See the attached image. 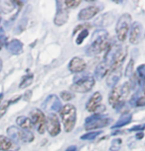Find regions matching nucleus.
Listing matches in <instances>:
<instances>
[{"label":"nucleus","mask_w":145,"mask_h":151,"mask_svg":"<svg viewBox=\"0 0 145 151\" xmlns=\"http://www.w3.org/2000/svg\"><path fill=\"white\" fill-rule=\"evenodd\" d=\"M57 12L54 18V24L56 26H63L69 20V8L66 6L64 1H57Z\"/></svg>","instance_id":"nucleus-7"},{"label":"nucleus","mask_w":145,"mask_h":151,"mask_svg":"<svg viewBox=\"0 0 145 151\" xmlns=\"http://www.w3.org/2000/svg\"><path fill=\"white\" fill-rule=\"evenodd\" d=\"M61 119L64 124L65 132L67 133L71 132L74 129L77 122V109L72 104H67L63 106L61 112Z\"/></svg>","instance_id":"nucleus-2"},{"label":"nucleus","mask_w":145,"mask_h":151,"mask_svg":"<svg viewBox=\"0 0 145 151\" xmlns=\"http://www.w3.org/2000/svg\"><path fill=\"white\" fill-rule=\"evenodd\" d=\"M142 25L139 22H134L129 31V42L132 45H138L141 40Z\"/></svg>","instance_id":"nucleus-13"},{"label":"nucleus","mask_w":145,"mask_h":151,"mask_svg":"<svg viewBox=\"0 0 145 151\" xmlns=\"http://www.w3.org/2000/svg\"><path fill=\"white\" fill-rule=\"evenodd\" d=\"M16 8L15 1H5L2 0L0 1V12L4 14H9Z\"/></svg>","instance_id":"nucleus-22"},{"label":"nucleus","mask_w":145,"mask_h":151,"mask_svg":"<svg viewBox=\"0 0 145 151\" xmlns=\"http://www.w3.org/2000/svg\"><path fill=\"white\" fill-rule=\"evenodd\" d=\"M65 4H66V6L69 8H77L79 6V4H81V1L79 0H74V1H71V0H66V1H64Z\"/></svg>","instance_id":"nucleus-31"},{"label":"nucleus","mask_w":145,"mask_h":151,"mask_svg":"<svg viewBox=\"0 0 145 151\" xmlns=\"http://www.w3.org/2000/svg\"><path fill=\"white\" fill-rule=\"evenodd\" d=\"M34 80V75L33 74H27V75L24 76V78L22 79L21 83H20V89H24L28 86H30L31 84L33 83Z\"/></svg>","instance_id":"nucleus-25"},{"label":"nucleus","mask_w":145,"mask_h":151,"mask_svg":"<svg viewBox=\"0 0 145 151\" xmlns=\"http://www.w3.org/2000/svg\"><path fill=\"white\" fill-rule=\"evenodd\" d=\"M110 47L109 37L106 30H98L93 34L92 42L87 50V55H98L103 50H107Z\"/></svg>","instance_id":"nucleus-1"},{"label":"nucleus","mask_w":145,"mask_h":151,"mask_svg":"<svg viewBox=\"0 0 145 151\" xmlns=\"http://www.w3.org/2000/svg\"><path fill=\"white\" fill-rule=\"evenodd\" d=\"M61 98L64 100V101H71L74 98V95L72 93L68 92V91H63L61 93Z\"/></svg>","instance_id":"nucleus-32"},{"label":"nucleus","mask_w":145,"mask_h":151,"mask_svg":"<svg viewBox=\"0 0 145 151\" xmlns=\"http://www.w3.org/2000/svg\"><path fill=\"white\" fill-rule=\"evenodd\" d=\"M16 124L20 129H26V130H29L34 127L33 122H31L30 118H28V116H18V118L16 119Z\"/></svg>","instance_id":"nucleus-20"},{"label":"nucleus","mask_w":145,"mask_h":151,"mask_svg":"<svg viewBox=\"0 0 145 151\" xmlns=\"http://www.w3.org/2000/svg\"><path fill=\"white\" fill-rule=\"evenodd\" d=\"M2 67H3V62H2V59L0 58V72H1V70H2Z\"/></svg>","instance_id":"nucleus-42"},{"label":"nucleus","mask_w":145,"mask_h":151,"mask_svg":"<svg viewBox=\"0 0 145 151\" xmlns=\"http://www.w3.org/2000/svg\"><path fill=\"white\" fill-rule=\"evenodd\" d=\"M3 97H4L3 93H0V102L2 101V99H3Z\"/></svg>","instance_id":"nucleus-43"},{"label":"nucleus","mask_w":145,"mask_h":151,"mask_svg":"<svg viewBox=\"0 0 145 151\" xmlns=\"http://www.w3.org/2000/svg\"><path fill=\"white\" fill-rule=\"evenodd\" d=\"M46 129L49 134L53 137L59 135L61 132V124L60 119L55 114H49L46 118Z\"/></svg>","instance_id":"nucleus-9"},{"label":"nucleus","mask_w":145,"mask_h":151,"mask_svg":"<svg viewBox=\"0 0 145 151\" xmlns=\"http://www.w3.org/2000/svg\"><path fill=\"white\" fill-rule=\"evenodd\" d=\"M121 143H122L121 138L113 139L111 142V146H110V151H118L121 147Z\"/></svg>","instance_id":"nucleus-29"},{"label":"nucleus","mask_w":145,"mask_h":151,"mask_svg":"<svg viewBox=\"0 0 145 151\" xmlns=\"http://www.w3.org/2000/svg\"><path fill=\"white\" fill-rule=\"evenodd\" d=\"M142 97L145 98V79H144V81L142 82Z\"/></svg>","instance_id":"nucleus-40"},{"label":"nucleus","mask_w":145,"mask_h":151,"mask_svg":"<svg viewBox=\"0 0 145 151\" xmlns=\"http://www.w3.org/2000/svg\"><path fill=\"white\" fill-rule=\"evenodd\" d=\"M62 108V103L59 100V98L56 95H50L46 99V101L43 104V109L45 111H54V112H61Z\"/></svg>","instance_id":"nucleus-11"},{"label":"nucleus","mask_w":145,"mask_h":151,"mask_svg":"<svg viewBox=\"0 0 145 151\" xmlns=\"http://www.w3.org/2000/svg\"><path fill=\"white\" fill-rule=\"evenodd\" d=\"M143 135H144V134H143V132H139L138 134L136 135V137H137L138 139H140V138H142V137H143Z\"/></svg>","instance_id":"nucleus-41"},{"label":"nucleus","mask_w":145,"mask_h":151,"mask_svg":"<svg viewBox=\"0 0 145 151\" xmlns=\"http://www.w3.org/2000/svg\"><path fill=\"white\" fill-rule=\"evenodd\" d=\"M8 106H9V104H6V105H4V106H1L0 107V119L5 114H6L7 112V109H8Z\"/></svg>","instance_id":"nucleus-34"},{"label":"nucleus","mask_w":145,"mask_h":151,"mask_svg":"<svg viewBox=\"0 0 145 151\" xmlns=\"http://www.w3.org/2000/svg\"><path fill=\"white\" fill-rule=\"evenodd\" d=\"M113 20H114V16L110 12H109V13H106V14H103V15L99 16L98 18L95 20V26H98V27H106L111 24V22H113Z\"/></svg>","instance_id":"nucleus-19"},{"label":"nucleus","mask_w":145,"mask_h":151,"mask_svg":"<svg viewBox=\"0 0 145 151\" xmlns=\"http://www.w3.org/2000/svg\"><path fill=\"white\" fill-rule=\"evenodd\" d=\"M87 67L86 61L81 58H73L69 63V69L72 73H79L84 71Z\"/></svg>","instance_id":"nucleus-16"},{"label":"nucleus","mask_w":145,"mask_h":151,"mask_svg":"<svg viewBox=\"0 0 145 151\" xmlns=\"http://www.w3.org/2000/svg\"><path fill=\"white\" fill-rule=\"evenodd\" d=\"M110 69H111V67L109 66L106 62L101 61V63H99L98 66L95 68V79L96 78L98 80H101L102 78L104 77V76L106 75L107 73L109 72Z\"/></svg>","instance_id":"nucleus-18"},{"label":"nucleus","mask_w":145,"mask_h":151,"mask_svg":"<svg viewBox=\"0 0 145 151\" xmlns=\"http://www.w3.org/2000/svg\"><path fill=\"white\" fill-rule=\"evenodd\" d=\"M102 132H86L84 135L81 136V139L82 140H93L95 139L99 134H101Z\"/></svg>","instance_id":"nucleus-26"},{"label":"nucleus","mask_w":145,"mask_h":151,"mask_svg":"<svg viewBox=\"0 0 145 151\" xmlns=\"http://www.w3.org/2000/svg\"><path fill=\"white\" fill-rule=\"evenodd\" d=\"M101 101H102V95L101 94V92H95L90 97V99L89 101H87V106H86L87 111H89L90 113L96 112L98 108L101 107Z\"/></svg>","instance_id":"nucleus-15"},{"label":"nucleus","mask_w":145,"mask_h":151,"mask_svg":"<svg viewBox=\"0 0 145 151\" xmlns=\"http://www.w3.org/2000/svg\"><path fill=\"white\" fill-rule=\"evenodd\" d=\"M21 95H18V96H16V97H14L13 99H11L9 102H8V104H9V106L10 105H12V104H14V103H16V102H18L20 99H21Z\"/></svg>","instance_id":"nucleus-36"},{"label":"nucleus","mask_w":145,"mask_h":151,"mask_svg":"<svg viewBox=\"0 0 145 151\" xmlns=\"http://www.w3.org/2000/svg\"><path fill=\"white\" fill-rule=\"evenodd\" d=\"M133 69H134V59L131 58L128 62L125 69V76L126 77H131L133 74Z\"/></svg>","instance_id":"nucleus-28"},{"label":"nucleus","mask_w":145,"mask_h":151,"mask_svg":"<svg viewBox=\"0 0 145 151\" xmlns=\"http://www.w3.org/2000/svg\"><path fill=\"white\" fill-rule=\"evenodd\" d=\"M109 103L111 105L113 108H115V109H118V108L123 106L125 101L122 98L121 85H116V86L112 88L111 92H110L109 97Z\"/></svg>","instance_id":"nucleus-10"},{"label":"nucleus","mask_w":145,"mask_h":151,"mask_svg":"<svg viewBox=\"0 0 145 151\" xmlns=\"http://www.w3.org/2000/svg\"><path fill=\"white\" fill-rule=\"evenodd\" d=\"M31 95H32V91H27L26 93L24 94V99H25V101H29L30 98H31Z\"/></svg>","instance_id":"nucleus-37"},{"label":"nucleus","mask_w":145,"mask_h":151,"mask_svg":"<svg viewBox=\"0 0 145 151\" xmlns=\"http://www.w3.org/2000/svg\"><path fill=\"white\" fill-rule=\"evenodd\" d=\"M5 41H6V38H5V36L0 37V50H2L3 45H5Z\"/></svg>","instance_id":"nucleus-38"},{"label":"nucleus","mask_w":145,"mask_h":151,"mask_svg":"<svg viewBox=\"0 0 145 151\" xmlns=\"http://www.w3.org/2000/svg\"><path fill=\"white\" fill-rule=\"evenodd\" d=\"M7 134L11 140L16 142V143H20V142L21 143H30L35 138L33 132L26 129H22L19 127H16V125H12V127H8Z\"/></svg>","instance_id":"nucleus-3"},{"label":"nucleus","mask_w":145,"mask_h":151,"mask_svg":"<svg viewBox=\"0 0 145 151\" xmlns=\"http://www.w3.org/2000/svg\"><path fill=\"white\" fill-rule=\"evenodd\" d=\"M0 22H1V12H0Z\"/></svg>","instance_id":"nucleus-44"},{"label":"nucleus","mask_w":145,"mask_h":151,"mask_svg":"<svg viewBox=\"0 0 145 151\" xmlns=\"http://www.w3.org/2000/svg\"><path fill=\"white\" fill-rule=\"evenodd\" d=\"M98 12H99V8L98 6H95V5L87 6L79 11L78 18L79 21H89V20L93 19V17L98 15Z\"/></svg>","instance_id":"nucleus-14"},{"label":"nucleus","mask_w":145,"mask_h":151,"mask_svg":"<svg viewBox=\"0 0 145 151\" xmlns=\"http://www.w3.org/2000/svg\"><path fill=\"white\" fill-rule=\"evenodd\" d=\"M132 18L128 13H124L119 17L115 26V33L119 42H124L127 38L128 32L130 31V25H131Z\"/></svg>","instance_id":"nucleus-4"},{"label":"nucleus","mask_w":145,"mask_h":151,"mask_svg":"<svg viewBox=\"0 0 145 151\" xmlns=\"http://www.w3.org/2000/svg\"><path fill=\"white\" fill-rule=\"evenodd\" d=\"M30 119L33 122V125H37L38 132L40 134H43L46 129V116L44 113L40 109H34L30 112Z\"/></svg>","instance_id":"nucleus-8"},{"label":"nucleus","mask_w":145,"mask_h":151,"mask_svg":"<svg viewBox=\"0 0 145 151\" xmlns=\"http://www.w3.org/2000/svg\"><path fill=\"white\" fill-rule=\"evenodd\" d=\"M134 75L136 76V78H137L139 84H142V82H143L145 79V64L139 65L137 67V69H136V72L134 73Z\"/></svg>","instance_id":"nucleus-24"},{"label":"nucleus","mask_w":145,"mask_h":151,"mask_svg":"<svg viewBox=\"0 0 145 151\" xmlns=\"http://www.w3.org/2000/svg\"><path fill=\"white\" fill-rule=\"evenodd\" d=\"M95 84V79L93 76L90 75L84 76V77L79 79H76L75 82L71 86V90L73 92L81 93V94L87 93L93 89Z\"/></svg>","instance_id":"nucleus-5"},{"label":"nucleus","mask_w":145,"mask_h":151,"mask_svg":"<svg viewBox=\"0 0 145 151\" xmlns=\"http://www.w3.org/2000/svg\"><path fill=\"white\" fill-rule=\"evenodd\" d=\"M90 28V24H87V23H84V24L79 25V26H77V27L75 28V31H74V33H73V36H75L77 33L81 32V31L89 30Z\"/></svg>","instance_id":"nucleus-30"},{"label":"nucleus","mask_w":145,"mask_h":151,"mask_svg":"<svg viewBox=\"0 0 145 151\" xmlns=\"http://www.w3.org/2000/svg\"><path fill=\"white\" fill-rule=\"evenodd\" d=\"M122 75V65L120 66H116V67H112L110 69L109 75H107L106 78V84L107 86L109 87H114L117 85L118 81L120 80Z\"/></svg>","instance_id":"nucleus-12"},{"label":"nucleus","mask_w":145,"mask_h":151,"mask_svg":"<svg viewBox=\"0 0 145 151\" xmlns=\"http://www.w3.org/2000/svg\"><path fill=\"white\" fill-rule=\"evenodd\" d=\"M65 151H78V147L76 145H70Z\"/></svg>","instance_id":"nucleus-39"},{"label":"nucleus","mask_w":145,"mask_h":151,"mask_svg":"<svg viewBox=\"0 0 145 151\" xmlns=\"http://www.w3.org/2000/svg\"><path fill=\"white\" fill-rule=\"evenodd\" d=\"M145 129V124H138V125H135V127H131L129 129V132H141L142 130Z\"/></svg>","instance_id":"nucleus-33"},{"label":"nucleus","mask_w":145,"mask_h":151,"mask_svg":"<svg viewBox=\"0 0 145 151\" xmlns=\"http://www.w3.org/2000/svg\"><path fill=\"white\" fill-rule=\"evenodd\" d=\"M7 50L14 55H21L23 52V44L19 40L14 39L7 44Z\"/></svg>","instance_id":"nucleus-17"},{"label":"nucleus","mask_w":145,"mask_h":151,"mask_svg":"<svg viewBox=\"0 0 145 151\" xmlns=\"http://www.w3.org/2000/svg\"><path fill=\"white\" fill-rule=\"evenodd\" d=\"M87 36H89V30H84L79 32L78 38L76 39V44L78 45H82L85 40H86V38H87Z\"/></svg>","instance_id":"nucleus-27"},{"label":"nucleus","mask_w":145,"mask_h":151,"mask_svg":"<svg viewBox=\"0 0 145 151\" xmlns=\"http://www.w3.org/2000/svg\"><path fill=\"white\" fill-rule=\"evenodd\" d=\"M14 143L9 137L0 135V151H12Z\"/></svg>","instance_id":"nucleus-21"},{"label":"nucleus","mask_w":145,"mask_h":151,"mask_svg":"<svg viewBox=\"0 0 145 151\" xmlns=\"http://www.w3.org/2000/svg\"><path fill=\"white\" fill-rule=\"evenodd\" d=\"M132 121V115L131 114H124L120 116V119H118L117 122H115L114 125H112V129H118V127H122L124 125L128 124L130 122Z\"/></svg>","instance_id":"nucleus-23"},{"label":"nucleus","mask_w":145,"mask_h":151,"mask_svg":"<svg viewBox=\"0 0 145 151\" xmlns=\"http://www.w3.org/2000/svg\"><path fill=\"white\" fill-rule=\"evenodd\" d=\"M109 122H110V119L109 118H104L101 114H96V115H93L86 119L85 129L87 130L101 129V127H106Z\"/></svg>","instance_id":"nucleus-6"},{"label":"nucleus","mask_w":145,"mask_h":151,"mask_svg":"<svg viewBox=\"0 0 145 151\" xmlns=\"http://www.w3.org/2000/svg\"><path fill=\"white\" fill-rule=\"evenodd\" d=\"M135 105L137 107H143L145 106V98H143V97H140V98H138L137 100H136V103Z\"/></svg>","instance_id":"nucleus-35"}]
</instances>
